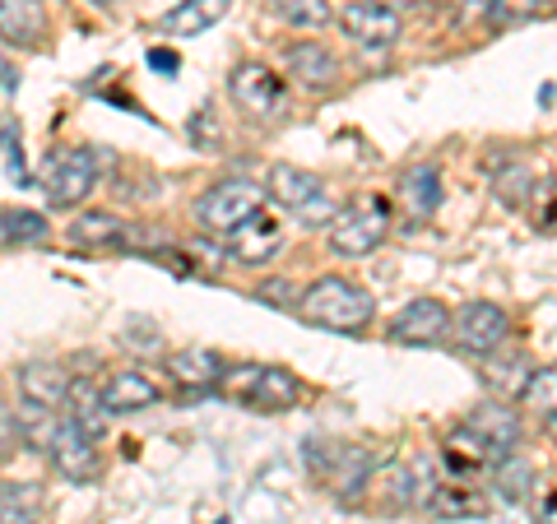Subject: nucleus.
Instances as JSON below:
<instances>
[{
    "mask_svg": "<svg viewBox=\"0 0 557 524\" xmlns=\"http://www.w3.org/2000/svg\"><path fill=\"white\" fill-rule=\"evenodd\" d=\"M423 506H428L432 515H442V520H456V515H483L487 501H483L469 483H437V487L428 492Z\"/></svg>",
    "mask_w": 557,
    "mask_h": 524,
    "instance_id": "nucleus-23",
    "label": "nucleus"
},
{
    "mask_svg": "<svg viewBox=\"0 0 557 524\" xmlns=\"http://www.w3.org/2000/svg\"><path fill=\"white\" fill-rule=\"evenodd\" d=\"M446 339L469 358H493L497 348L511 339V316L497 302H465L456 316H450Z\"/></svg>",
    "mask_w": 557,
    "mask_h": 524,
    "instance_id": "nucleus-7",
    "label": "nucleus"
},
{
    "mask_svg": "<svg viewBox=\"0 0 557 524\" xmlns=\"http://www.w3.org/2000/svg\"><path fill=\"white\" fill-rule=\"evenodd\" d=\"M223 247H228L237 265H265V260H274L278 247H284V223L270 219L265 209H256L251 219H242L237 228L223 233Z\"/></svg>",
    "mask_w": 557,
    "mask_h": 524,
    "instance_id": "nucleus-11",
    "label": "nucleus"
},
{
    "mask_svg": "<svg viewBox=\"0 0 557 524\" xmlns=\"http://www.w3.org/2000/svg\"><path fill=\"white\" fill-rule=\"evenodd\" d=\"M284 70L302 84V89H311V93H325V89H335V84L344 79L339 57H335V51H330L325 42H317V38L293 42V47L284 51Z\"/></svg>",
    "mask_w": 557,
    "mask_h": 524,
    "instance_id": "nucleus-13",
    "label": "nucleus"
},
{
    "mask_svg": "<svg viewBox=\"0 0 557 524\" xmlns=\"http://www.w3.org/2000/svg\"><path fill=\"white\" fill-rule=\"evenodd\" d=\"M256 209H265V186H256L247 177H228V182H219V186H209L205 196L196 200V223L205 233H228L237 228L242 219H251Z\"/></svg>",
    "mask_w": 557,
    "mask_h": 524,
    "instance_id": "nucleus-6",
    "label": "nucleus"
},
{
    "mask_svg": "<svg viewBox=\"0 0 557 524\" xmlns=\"http://www.w3.org/2000/svg\"><path fill=\"white\" fill-rule=\"evenodd\" d=\"M548 0H487V28H520L534 20H548Z\"/></svg>",
    "mask_w": 557,
    "mask_h": 524,
    "instance_id": "nucleus-28",
    "label": "nucleus"
},
{
    "mask_svg": "<svg viewBox=\"0 0 557 524\" xmlns=\"http://www.w3.org/2000/svg\"><path fill=\"white\" fill-rule=\"evenodd\" d=\"M47 237V219L33 214V209H5L0 214V251L5 247H28V241Z\"/></svg>",
    "mask_w": 557,
    "mask_h": 524,
    "instance_id": "nucleus-29",
    "label": "nucleus"
},
{
    "mask_svg": "<svg viewBox=\"0 0 557 524\" xmlns=\"http://www.w3.org/2000/svg\"><path fill=\"white\" fill-rule=\"evenodd\" d=\"M534 172L525 167V163H507L497 172V182H493V190H497V200L502 204H525L530 196H534Z\"/></svg>",
    "mask_w": 557,
    "mask_h": 524,
    "instance_id": "nucleus-31",
    "label": "nucleus"
},
{
    "mask_svg": "<svg viewBox=\"0 0 557 524\" xmlns=\"http://www.w3.org/2000/svg\"><path fill=\"white\" fill-rule=\"evenodd\" d=\"M446 460L456 464V469H465V474H474V469H487L497 460V450L483 441V436H474L469 427H456L446 436Z\"/></svg>",
    "mask_w": 557,
    "mask_h": 524,
    "instance_id": "nucleus-27",
    "label": "nucleus"
},
{
    "mask_svg": "<svg viewBox=\"0 0 557 524\" xmlns=\"http://www.w3.org/2000/svg\"><path fill=\"white\" fill-rule=\"evenodd\" d=\"M121 233H126V223L108 214V209H89V214H79L70 223V241L84 251H112V247H121Z\"/></svg>",
    "mask_w": 557,
    "mask_h": 524,
    "instance_id": "nucleus-22",
    "label": "nucleus"
},
{
    "mask_svg": "<svg viewBox=\"0 0 557 524\" xmlns=\"http://www.w3.org/2000/svg\"><path fill=\"white\" fill-rule=\"evenodd\" d=\"M42 487L38 483H0V524H38Z\"/></svg>",
    "mask_w": 557,
    "mask_h": 524,
    "instance_id": "nucleus-24",
    "label": "nucleus"
},
{
    "mask_svg": "<svg viewBox=\"0 0 557 524\" xmlns=\"http://www.w3.org/2000/svg\"><path fill=\"white\" fill-rule=\"evenodd\" d=\"M14 386H20V399L28 409H42V413H57L65 409V390H70V376L61 372L57 362H28L14 372Z\"/></svg>",
    "mask_w": 557,
    "mask_h": 524,
    "instance_id": "nucleus-17",
    "label": "nucleus"
},
{
    "mask_svg": "<svg viewBox=\"0 0 557 524\" xmlns=\"http://www.w3.org/2000/svg\"><path fill=\"white\" fill-rule=\"evenodd\" d=\"M42 38H47V5L42 0H0V42L28 51Z\"/></svg>",
    "mask_w": 557,
    "mask_h": 524,
    "instance_id": "nucleus-18",
    "label": "nucleus"
},
{
    "mask_svg": "<svg viewBox=\"0 0 557 524\" xmlns=\"http://www.w3.org/2000/svg\"><path fill=\"white\" fill-rule=\"evenodd\" d=\"M149 61L159 70H177V57H168V51H149Z\"/></svg>",
    "mask_w": 557,
    "mask_h": 524,
    "instance_id": "nucleus-36",
    "label": "nucleus"
},
{
    "mask_svg": "<svg viewBox=\"0 0 557 524\" xmlns=\"http://www.w3.org/2000/svg\"><path fill=\"white\" fill-rule=\"evenodd\" d=\"M94 5H112V0H94Z\"/></svg>",
    "mask_w": 557,
    "mask_h": 524,
    "instance_id": "nucleus-37",
    "label": "nucleus"
},
{
    "mask_svg": "<svg viewBox=\"0 0 557 524\" xmlns=\"http://www.w3.org/2000/svg\"><path fill=\"white\" fill-rule=\"evenodd\" d=\"M98 182H102V159H98V149H89V145L51 153L47 172H42V190H47V200L57 209L84 204L98 190Z\"/></svg>",
    "mask_w": 557,
    "mask_h": 524,
    "instance_id": "nucleus-4",
    "label": "nucleus"
},
{
    "mask_svg": "<svg viewBox=\"0 0 557 524\" xmlns=\"http://www.w3.org/2000/svg\"><path fill=\"white\" fill-rule=\"evenodd\" d=\"M446 329H450L446 302H437V297H413V302L391 321V339L405 344V348H432V344L446 339Z\"/></svg>",
    "mask_w": 557,
    "mask_h": 524,
    "instance_id": "nucleus-12",
    "label": "nucleus"
},
{
    "mask_svg": "<svg viewBox=\"0 0 557 524\" xmlns=\"http://www.w3.org/2000/svg\"><path fill=\"white\" fill-rule=\"evenodd\" d=\"M228 93L242 112H251L260 121H274V116H284L288 108V84L278 70L270 65H260V61H242L233 75H228Z\"/></svg>",
    "mask_w": 557,
    "mask_h": 524,
    "instance_id": "nucleus-9",
    "label": "nucleus"
},
{
    "mask_svg": "<svg viewBox=\"0 0 557 524\" xmlns=\"http://www.w3.org/2000/svg\"><path fill=\"white\" fill-rule=\"evenodd\" d=\"M395 204L405 209L413 223L432 219V214H437V204H442V167L437 163H413V167H405V177L395 182Z\"/></svg>",
    "mask_w": 557,
    "mask_h": 524,
    "instance_id": "nucleus-16",
    "label": "nucleus"
},
{
    "mask_svg": "<svg viewBox=\"0 0 557 524\" xmlns=\"http://www.w3.org/2000/svg\"><path fill=\"white\" fill-rule=\"evenodd\" d=\"M102 404H108V413H145V409H153L163 399V390H159V380H149L145 372H112L108 380H102Z\"/></svg>",
    "mask_w": 557,
    "mask_h": 524,
    "instance_id": "nucleus-19",
    "label": "nucleus"
},
{
    "mask_svg": "<svg viewBox=\"0 0 557 524\" xmlns=\"http://www.w3.org/2000/svg\"><path fill=\"white\" fill-rule=\"evenodd\" d=\"M465 427L474 436H483L497 456H511V450L525 441V417H520V409H511L507 399H487V404H479L465 417Z\"/></svg>",
    "mask_w": 557,
    "mask_h": 524,
    "instance_id": "nucleus-14",
    "label": "nucleus"
},
{
    "mask_svg": "<svg viewBox=\"0 0 557 524\" xmlns=\"http://www.w3.org/2000/svg\"><path fill=\"white\" fill-rule=\"evenodd\" d=\"M219 395H228L233 404H247L256 413H288L302 404L307 386L288 366H265V362H242V366H223L219 376Z\"/></svg>",
    "mask_w": 557,
    "mask_h": 524,
    "instance_id": "nucleus-2",
    "label": "nucleus"
},
{
    "mask_svg": "<svg viewBox=\"0 0 557 524\" xmlns=\"http://www.w3.org/2000/svg\"><path fill=\"white\" fill-rule=\"evenodd\" d=\"M265 196L284 204L288 214L307 219V223H330V219H335V209H339L335 200H330V190H325V182L317 177V172L293 167V163L270 167V186H265Z\"/></svg>",
    "mask_w": 557,
    "mask_h": 524,
    "instance_id": "nucleus-5",
    "label": "nucleus"
},
{
    "mask_svg": "<svg viewBox=\"0 0 557 524\" xmlns=\"http://www.w3.org/2000/svg\"><path fill=\"white\" fill-rule=\"evenodd\" d=\"M525 376H530V362H525V358H516V362H493V366L483 372V380H487L493 390H502V399H507V395H520Z\"/></svg>",
    "mask_w": 557,
    "mask_h": 524,
    "instance_id": "nucleus-33",
    "label": "nucleus"
},
{
    "mask_svg": "<svg viewBox=\"0 0 557 524\" xmlns=\"http://www.w3.org/2000/svg\"><path fill=\"white\" fill-rule=\"evenodd\" d=\"M42 446H47L51 469H57L65 483H79V487H84V483L98 478V469H102L98 441H94V436H84L75 423H70V417H51Z\"/></svg>",
    "mask_w": 557,
    "mask_h": 524,
    "instance_id": "nucleus-8",
    "label": "nucleus"
},
{
    "mask_svg": "<svg viewBox=\"0 0 557 524\" xmlns=\"http://www.w3.org/2000/svg\"><path fill=\"white\" fill-rule=\"evenodd\" d=\"M256 297H260L265 307H293V302H298V297H293V284H288V278H270V284H260Z\"/></svg>",
    "mask_w": 557,
    "mask_h": 524,
    "instance_id": "nucleus-34",
    "label": "nucleus"
},
{
    "mask_svg": "<svg viewBox=\"0 0 557 524\" xmlns=\"http://www.w3.org/2000/svg\"><path fill=\"white\" fill-rule=\"evenodd\" d=\"M298 316L317 329H330V335H362L376 321V297L354 284L344 274H321L317 284H307L298 292Z\"/></svg>",
    "mask_w": 557,
    "mask_h": 524,
    "instance_id": "nucleus-1",
    "label": "nucleus"
},
{
    "mask_svg": "<svg viewBox=\"0 0 557 524\" xmlns=\"http://www.w3.org/2000/svg\"><path fill=\"white\" fill-rule=\"evenodd\" d=\"M487 474H493V492L502 501H520L534 487V464L520 460L516 450H511V456H497L493 464H487Z\"/></svg>",
    "mask_w": 557,
    "mask_h": 524,
    "instance_id": "nucleus-25",
    "label": "nucleus"
},
{
    "mask_svg": "<svg viewBox=\"0 0 557 524\" xmlns=\"http://www.w3.org/2000/svg\"><path fill=\"white\" fill-rule=\"evenodd\" d=\"M376 5H386V10H395V14H405V10H418L423 0H376Z\"/></svg>",
    "mask_w": 557,
    "mask_h": 524,
    "instance_id": "nucleus-35",
    "label": "nucleus"
},
{
    "mask_svg": "<svg viewBox=\"0 0 557 524\" xmlns=\"http://www.w3.org/2000/svg\"><path fill=\"white\" fill-rule=\"evenodd\" d=\"M339 28H344V38L362 51H391L399 42V33H405L399 14L376 5V0H348L339 14Z\"/></svg>",
    "mask_w": 557,
    "mask_h": 524,
    "instance_id": "nucleus-10",
    "label": "nucleus"
},
{
    "mask_svg": "<svg viewBox=\"0 0 557 524\" xmlns=\"http://www.w3.org/2000/svg\"><path fill=\"white\" fill-rule=\"evenodd\" d=\"M274 5V20L288 24V28H302V33H317L325 24H335V10L330 0H270Z\"/></svg>",
    "mask_w": 557,
    "mask_h": 524,
    "instance_id": "nucleus-26",
    "label": "nucleus"
},
{
    "mask_svg": "<svg viewBox=\"0 0 557 524\" xmlns=\"http://www.w3.org/2000/svg\"><path fill=\"white\" fill-rule=\"evenodd\" d=\"M65 417L75 423L84 436H98L108 432V423H112V413H108V404H102V390L94 386L89 376H70V390H65Z\"/></svg>",
    "mask_w": 557,
    "mask_h": 524,
    "instance_id": "nucleus-21",
    "label": "nucleus"
},
{
    "mask_svg": "<svg viewBox=\"0 0 557 524\" xmlns=\"http://www.w3.org/2000/svg\"><path fill=\"white\" fill-rule=\"evenodd\" d=\"M28 446V432H24V417L14 413L5 399H0V464L5 460H14L20 456V450Z\"/></svg>",
    "mask_w": 557,
    "mask_h": 524,
    "instance_id": "nucleus-32",
    "label": "nucleus"
},
{
    "mask_svg": "<svg viewBox=\"0 0 557 524\" xmlns=\"http://www.w3.org/2000/svg\"><path fill=\"white\" fill-rule=\"evenodd\" d=\"M325 228H330V251L335 255H348V260L372 255L391 233V204L376 196H362L354 204L335 209V219H330Z\"/></svg>",
    "mask_w": 557,
    "mask_h": 524,
    "instance_id": "nucleus-3",
    "label": "nucleus"
},
{
    "mask_svg": "<svg viewBox=\"0 0 557 524\" xmlns=\"http://www.w3.org/2000/svg\"><path fill=\"white\" fill-rule=\"evenodd\" d=\"M520 409L544 413V423L553 417V409H557V376H553V366H530L525 386H520Z\"/></svg>",
    "mask_w": 557,
    "mask_h": 524,
    "instance_id": "nucleus-30",
    "label": "nucleus"
},
{
    "mask_svg": "<svg viewBox=\"0 0 557 524\" xmlns=\"http://www.w3.org/2000/svg\"><path fill=\"white\" fill-rule=\"evenodd\" d=\"M223 366L228 362H223L214 348L190 344V348H177V353L168 358V380L172 386H182V390H190V395H214Z\"/></svg>",
    "mask_w": 557,
    "mask_h": 524,
    "instance_id": "nucleus-15",
    "label": "nucleus"
},
{
    "mask_svg": "<svg viewBox=\"0 0 557 524\" xmlns=\"http://www.w3.org/2000/svg\"><path fill=\"white\" fill-rule=\"evenodd\" d=\"M228 10H233V0H177L159 20V28H163V38H200L205 28L228 20Z\"/></svg>",
    "mask_w": 557,
    "mask_h": 524,
    "instance_id": "nucleus-20",
    "label": "nucleus"
}]
</instances>
